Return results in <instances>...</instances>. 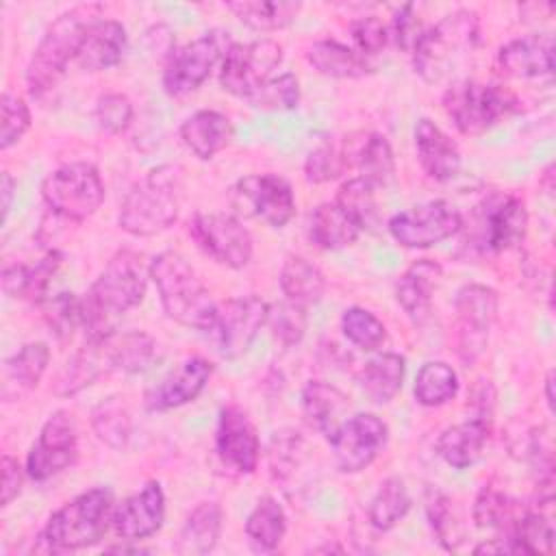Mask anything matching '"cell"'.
<instances>
[{"label":"cell","instance_id":"1","mask_svg":"<svg viewBox=\"0 0 556 556\" xmlns=\"http://www.w3.org/2000/svg\"><path fill=\"white\" fill-rule=\"evenodd\" d=\"M154 339L139 330H109L89 337L72 361H67L56 380V393L74 395L109 371H141L154 358Z\"/></svg>","mask_w":556,"mask_h":556},{"label":"cell","instance_id":"2","mask_svg":"<svg viewBox=\"0 0 556 556\" xmlns=\"http://www.w3.org/2000/svg\"><path fill=\"white\" fill-rule=\"evenodd\" d=\"M150 278V267H146L143 256L135 250H119L83 300V328L89 337L109 332V317L122 315L143 300L146 285Z\"/></svg>","mask_w":556,"mask_h":556},{"label":"cell","instance_id":"3","mask_svg":"<svg viewBox=\"0 0 556 556\" xmlns=\"http://www.w3.org/2000/svg\"><path fill=\"white\" fill-rule=\"evenodd\" d=\"M150 278L169 319L195 330L213 326L217 304L182 254L174 250L156 254L150 261Z\"/></svg>","mask_w":556,"mask_h":556},{"label":"cell","instance_id":"4","mask_svg":"<svg viewBox=\"0 0 556 556\" xmlns=\"http://www.w3.org/2000/svg\"><path fill=\"white\" fill-rule=\"evenodd\" d=\"M180 169L159 165L146 174L124 198L119 228L135 237H152L167 230L178 217Z\"/></svg>","mask_w":556,"mask_h":556},{"label":"cell","instance_id":"5","mask_svg":"<svg viewBox=\"0 0 556 556\" xmlns=\"http://www.w3.org/2000/svg\"><path fill=\"white\" fill-rule=\"evenodd\" d=\"M480 37L478 15L473 11H454L424 30L413 48L415 72L437 83L445 78L476 46Z\"/></svg>","mask_w":556,"mask_h":556},{"label":"cell","instance_id":"6","mask_svg":"<svg viewBox=\"0 0 556 556\" xmlns=\"http://www.w3.org/2000/svg\"><path fill=\"white\" fill-rule=\"evenodd\" d=\"M89 13L91 7H78L59 15L50 24L26 67V85L30 96L41 98L63 78L67 63L78 56L85 33L93 22L89 20Z\"/></svg>","mask_w":556,"mask_h":556},{"label":"cell","instance_id":"7","mask_svg":"<svg viewBox=\"0 0 556 556\" xmlns=\"http://www.w3.org/2000/svg\"><path fill=\"white\" fill-rule=\"evenodd\" d=\"M111 517L113 493L104 486L89 489L52 513L41 539L52 552L80 549L102 539Z\"/></svg>","mask_w":556,"mask_h":556},{"label":"cell","instance_id":"8","mask_svg":"<svg viewBox=\"0 0 556 556\" xmlns=\"http://www.w3.org/2000/svg\"><path fill=\"white\" fill-rule=\"evenodd\" d=\"M41 198L56 215L83 222L100 208L104 182L91 163H67L46 176Z\"/></svg>","mask_w":556,"mask_h":556},{"label":"cell","instance_id":"9","mask_svg":"<svg viewBox=\"0 0 556 556\" xmlns=\"http://www.w3.org/2000/svg\"><path fill=\"white\" fill-rule=\"evenodd\" d=\"M443 106L463 135H480L515 109V98L480 80H458L447 87Z\"/></svg>","mask_w":556,"mask_h":556},{"label":"cell","instance_id":"10","mask_svg":"<svg viewBox=\"0 0 556 556\" xmlns=\"http://www.w3.org/2000/svg\"><path fill=\"white\" fill-rule=\"evenodd\" d=\"M235 41L226 30H208L191 43L176 50L163 72V87L169 96H185L195 91L224 61Z\"/></svg>","mask_w":556,"mask_h":556},{"label":"cell","instance_id":"11","mask_svg":"<svg viewBox=\"0 0 556 556\" xmlns=\"http://www.w3.org/2000/svg\"><path fill=\"white\" fill-rule=\"evenodd\" d=\"M280 61L282 46L274 39L232 43L222 61L219 85L224 91L248 100L261 85L269 80Z\"/></svg>","mask_w":556,"mask_h":556},{"label":"cell","instance_id":"12","mask_svg":"<svg viewBox=\"0 0 556 556\" xmlns=\"http://www.w3.org/2000/svg\"><path fill=\"white\" fill-rule=\"evenodd\" d=\"M232 206L248 217L282 228L295 213L291 185L278 174H250L230 189Z\"/></svg>","mask_w":556,"mask_h":556},{"label":"cell","instance_id":"13","mask_svg":"<svg viewBox=\"0 0 556 556\" xmlns=\"http://www.w3.org/2000/svg\"><path fill=\"white\" fill-rule=\"evenodd\" d=\"M463 228L460 213L443 202L432 200L402 211L389 219L391 237L404 248L437 245Z\"/></svg>","mask_w":556,"mask_h":556},{"label":"cell","instance_id":"14","mask_svg":"<svg viewBox=\"0 0 556 556\" xmlns=\"http://www.w3.org/2000/svg\"><path fill=\"white\" fill-rule=\"evenodd\" d=\"M387 434V424L374 413H356L341 421L328 437L337 469L343 473H356L369 467L382 452Z\"/></svg>","mask_w":556,"mask_h":556},{"label":"cell","instance_id":"15","mask_svg":"<svg viewBox=\"0 0 556 556\" xmlns=\"http://www.w3.org/2000/svg\"><path fill=\"white\" fill-rule=\"evenodd\" d=\"M269 306L258 295L230 298L217 304L215 321L208 328L215 350L224 358H235L248 350L261 326L267 321Z\"/></svg>","mask_w":556,"mask_h":556},{"label":"cell","instance_id":"16","mask_svg":"<svg viewBox=\"0 0 556 556\" xmlns=\"http://www.w3.org/2000/svg\"><path fill=\"white\" fill-rule=\"evenodd\" d=\"M189 232L211 258L226 267L241 269L252 258V237L230 213H198Z\"/></svg>","mask_w":556,"mask_h":556},{"label":"cell","instance_id":"17","mask_svg":"<svg viewBox=\"0 0 556 556\" xmlns=\"http://www.w3.org/2000/svg\"><path fill=\"white\" fill-rule=\"evenodd\" d=\"M528 228V211L513 193H493L476 213V239L484 252H504L521 243Z\"/></svg>","mask_w":556,"mask_h":556},{"label":"cell","instance_id":"18","mask_svg":"<svg viewBox=\"0 0 556 556\" xmlns=\"http://www.w3.org/2000/svg\"><path fill=\"white\" fill-rule=\"evenodd\" d=\"M458 354L471 363L476 361L489 337V328L497 315V293L486 285H465L454 300Z\"/></svg>","mask_w":556,"mask_h":556},{"label":"cell","instance_id":"19","mask_svg":"<svg viewBox=\"0 0 556 556\" xmlns=\"http://www.w3.org/2000/svg\"><path fill=\"white\" fill-rule=\"evenodd\" d=\"M76 421L67 410H56L43 424L37 443L26 458V471L33 480L43 482L67 469L78 454Z\"/></svg>","mask_w":556,"mask_h":556},{"label":"cell","instance_id":"20","mask_svg":"<svg viewBox=\"0 0 556 556\" xmlns=\"http://www.w3.org/2000/svg\"><path fill=\"white\" fill-rule=\"evenodd\" d=\"M215 452L219 460L237 473H252L256 469L261 445L256 430L243 408H222L215 432Z\"/></svg>","mask_w":556,"mask_h":556},{"label":"cell","instance_id":"21","mask_svg":"<svg viewBox=\"0 0 556 556\" xmlns=\"http://www.w3.org/2000/svg\"><path fill=\"white\" fill-rule=\"evenodd\" d=\"M165 495L159 482H148L139 493L126 497L111 517L113 530L126 541H137L154 534L163 526Z\"/></svg>","mask_w":556,"mask_h":556},{"label":"cell","instance_id":"22","mask_svg":"<svg viewBox=\"0 0 556 556\" xmlns=\"http://www.w3.org/2000/svg\"><path fill=\"white\" fill-rule=\"evenodd\" d=\"M497 65L513 78H536L554 70V37L549 33H530L504 43L497 52Z\"/></svg>","mask_w":556,"mask_h":556},{"label":"cell","instance_id":"23","mask_svg":"<svg viewBox=\"0 0 556 556\" xmlns=\"http://www.w3.org/2000/svg\"><path fill=\"white\" fill-rule=\"evenodd\" d=\"M211 374L213 367L208 361L200 356L187 358L176 371L167 374L146 393L148 410H169L195 400L206 387Z\"/></svg>","mask_w":556,"mask_h":556},{"label":"cell","instance_id":"24","mask_svg":"<svg viewBox=\"0 0 556 556\" xmlns=\"http://www.w3.org/2000/svg\"><path fill=\"white\" fill-rule=\"evenodd\" d=\"M415 150L424 172L434 180H450L460 169L458 146L428 117L415 124Z\"/></svg>","mask_w":556,"mask_h":556},{"label":"cell","instance_id":"25","mask_svg":"<svg viewBox=\"0 0 556 556\" xmlns=\"http://www.w3.org/2000/svg\"><path fill=\"white\" fill-rule=\"evenodd\" d=\"M126 28L117 20H93L78 50V65L87 72L115 67L126 52Z\"/></svg>","mask_w":556,"mask_h":556},{"label":"cell","instance_id":"26","mask_svg":"<svg viewBox=\"0 0 556 556\" xmlns=\"http://www.w3.org/2000/svg\"><path fill=\"white\" fill-rule=\"evenodd\" d=\"M489 434H491L489 419L473 417L443 430L437 441V452L450 467L467 469L482 456Z\"/></svg>","mask_w":556,"mask_h":556},{"label":"cell","instance_id":"27","mask_svg":"<svg viewBox=\"0 0 556 556\" xmlns=\"http://www.w3.org/2000/svg\"><path fill=\"white\" fill-rule=\"evenodd\" d=\"M441 278V265L428 258L413 263L395 282V300L404 313L421 324L432 308V291Z\"/></svg>","mask_w":556,"mask_h":556},{"label":"cell","instance_id":"28","mask_svg":"<svg viewBox=\"0 0 556 556\" xmlns=\"http://www.w3.org/2000/svg\"><path fill=\"white\" fill-rule=\"evenodd\" d=\"M180 139L198 159L208 161L230 143L232 124L224 113L202 109L182 122Z\"/></svg>","mask_w":556,"mask_h":556},{"label":"cell","instance_id":"29","mask_svg":"<svg viewBox=\"0 0 556 556\" xmlns=\"http://www.w3.org/2000/svg\"><path fill=\"white\" fill-rule=\"evenodd\" d=\"M363 226L337 202L319 204L308 224L311 241L324 250H339L354 243L361 235Z\"/></svg>","mask_w":556,"mask_h":556},{"label":"cell","instance_id":"30","mask_svg":"<svg viewBox=\"0 0 556 556\" xmlns=\"http://www.w3.org/2000/svg\"><path fill=\"white\" fill-rule=\"evenodd\" d=\"M59 252H48L39 263L35 265H7L2 269V289L11 298H24V300H41L48 291V285L52 276L56 274L61 265Z\"/></svg>","mask_w":556,"mask_h":556},{"label":"cell","instance_id":"31","mask_svg":"<svg viewBox=\"0 0 556 556\" xmlns=\"http://www.w3.org/2000/svg\"><path fill=\"white\" fill-rule=\"evenodd\" d=\"M306 61L324 76L332 78H363L371 72L365 56L354 52L352 48L334 41V39H321L315 41L306 50Z\"/></svg>","mask_w":556,"mask_h":556},{"label":"cell","instance_id":"32","mask_svg":"<svg viewBox=\"0 0 556 556\" xmlns=\"http://www.w3.org/2000/svg\"><path fill=\"white\" fill-rule=\"evenodd\" d=\"M280 289L289 302L308 306L321 300L326 291V278L311 261L304 256L289 254L280 267Z\"/></svg>","mask_w":556,"mask_h":556},{"label":"cell","instance_id":"33","mask_svg":"<svg viewBox=\"0 0 556 556\" xmlns=\"http://www.w3.org/2000/svg\"><path fill=\"white\" fill-rule=\"evenodd\" d=\"M404 369L406 365L400 354L384 352L369 358L363 365L358 374V382L374 402L382 404V402H389L400 391L404 380Z\"/></svg>","mask_w":556,"mask_h":556},{"label":"cell","instance_id":"34","mask_svg":"<svg viewBox=\"0 0 556 556\" xmlns=\"http://www.w3.org/2000/svg\"><path fill=\"white\" fill-rule=\"evenodd\" d=\"M345 395L337 387L326 384L321 380H311L302 391L304 415L326 437H330L341 424L339 415L345 408Z\"/></svg>","mask_w":556,"mask_h":556},{"label":"cell","instance_id":"35","mask_svg":"<svg viewBox=\"0 0 556 556\" xmlns=\"http://www.w3.org/2000/svg\"><path fill=\"white\" fill-rule=\"evenodd\" d=\"M226 9L256 30H280L295 20L302 4L293 0H239L228 2Z\"/></svg>","mask_w":556,"mask_h":556},{"label":"cell","instance_id":"36","mask_svg":"<svg viewBox=\"0 0 556 556\" xmlns=\"http://www.w3.org/2000/svg\"><path fill=\"white\" fill-rule=\"evenodd\" d=\"M222 532V508L215 502L198 504L182 530H180V552L187 554H206L215 547Z\"/></svg>","mask_w":556,"mask_h":556},{"label":"cell","instance_id":"37","mask_svg":"<svg viewBox=\"0 0 556 556\" xmlns=\"http://www.w3.org/2000/svg\"><path fill=\"white\" fill-rule=\"evenodd\" d=\"M287 530V515L278 500L261 497L245 519V534L256 549H276Z\"/></svg>","mask_w":556,"mask_h":556},{"label":"cell","instance_id":"38","mask_svg":"<svg viewBox=\"0 0 556 556\" xmlns=\"http://www.w3.org/2000/svg\"><path fill=\"white\" fill-rule=\"evenodd\" d=\"M508 539L517 554H552L554 547V526L552 515L539 510H526L517 515L508 528Z\"/></svg>","mask_w":556,"mask_h":556},{"label":"cell","instance_id":"39","mask_svg":"<svg viewBox=\"0 0 556 556\" xmlns=\"http://www.w3.org/2000/svg\"><path fill=\"white\" fill-rule=\"evenodd\" d=\"M410 508V495L402 478H387L380 482L376 495L369 502V523L376 530H391Z\"/></svg>","mask_w":556,"mask_h":556},{"label":"cell","instance_id":"40","mask_svg":"<svg viewBox=\"0 0 556 556\" xmlns=\"http://www.w3.org/2000/svg\"><path fill=\"white\" fill-rule=\"evenodd\" d=\"M50 361V350L46 343L35 341L22 345L13 356L4 361L7 384H13L17 391H28L37 387Z\"/></svg>","mask_w":556,"mask_h":556},{"label":"cell","instance_id":"41","mask_svg":"<svg viewBox=\"0 0 556 556\" xmlns=\"http://www.w3.org/2000/svg\"><path fill=\"white\" fill-rule=\"evenodd\" d=\"M415 400L424 406H441L458 391L456 371L443 361L424 363L415 378Z\"/></svg>","mask_w":556,"mask_h":556},{"label":"cell","instance_id":"42","mask_svg":"<svg viewBox=\"0 0 556 556\" xmlns=\"http://www.w3.org/2000/svg\"><path fill=\"white\" fill-rule=\"evenodd\" d=\"M356 165L361 169V178L369 185H387L395 174V159L387 137L376 132L367 135L356 152Z\"/></svg>","mask_w":556,"mask_h":556},{"label":"cell","instance_id":"43","mask_svg":"<svg viewBox=\"0 0 556 556\" xmlns=\"http://www.w3.org/2000/svg\"><path fill=\"white\" fill-rule=\"evenodd\" d=\"M341 330L354 345L363 350H376L387 337L384 324L374 313L361 306H352L343 311Z\"/></svg>","mask_w":556,"mask_h":556},{"label":"cell","instance_id":"44","mask_svg":"<svg viewBox=\"0 0 556 556\" xmlns=\"http://www.w3.org/2000/svg\"><path fill=\"white\" fill-rule=\"evenodd\" d=\"M345 165H348L345 150L337 141L324 139L308 152L304 163V174L308 182H326L343 174Z\"/></svg>","mask_w":556,"mask_h":556},{"label":"cell","instance_id":"45","mask_svg":"<svg viewBox=\"0 0 556 556\" xmlns=\"http://www.w3.org/2000/svg\"><path fill=\"white\" fill-rule=\"evenodd\" d=\"M93 428L100 441L119 450L130 437V417L126 408L115 397H111L93 410Z\"/></svg>","mask_w":556,"mask_h":556},{"label":"cell","instance_id":"46","mask_svg":"<svg viewBox=\"0 0 556 556\" xmlns=\"http://www.w3.org/2000/svg\"><path fill=\"white\" fill-rule=\"evenodd\" d=\"M267 324L271 326L274 339L282 343L285 348H291L300 343L306 330V306H300L295 302H280L267 313Z\"/></svg>","mask_w":556,"mask_h":556},{"label":"cell","instance_id":"47","mask_svg":"<svg viewBox=\"0 0 556 556\" xmlns=\"http://www.w3.org/2000/svg\"><path fill=\"white\" fill-rule=\"evenodd\" d=\"M517 519L515 504L502 493L491 486H484L473 504V521L480 528H504L513 526Z\"/></svg>","mask_w":556,"mask_h":556},{"label":"cell","instance_id":"48","mask_svg":"<svg viewBox=\"0 0 556 556\" xmlns=\"http://www.w3.org/2000/svg\"><path fill=\"white\" fill-rule=\"evenodd\" d=\"M426 513H428L434 534L439 536V543L445 549H456L463 539L458 536V530H456V519H454L450 497L445 493H441L439 489H428Z\"/></svg>","mask_w":556,"mask_h":556},{"label":"cell","instance_id":"49","mask_svg":"<svg viewBox=\"0 0 556 556\" xmlns=\"http://www.w3.org/2000/svg\"><path fill=\"white\" fill-rule=\"evenodd\" d=\"M300 100V83L293 74H280L278 78H269L261 85L250 98V106L254 109H293Z\"/></svg>","mask_w":556,"mask_h":556},{"label":"cell","instance_id":"50","mask_svg":"<svg viewBox=\"0 0 556 556\" xmlns=\"http://www.w3.org/2000/svg\"><path fill=\"white\" fill-rule=\"evenodd\" d=\"M334 202L343 206L363 228H367L374 222V215H376L374 185H369L361 176L343 182Z\"/></svg>","mask_w":556,"mask_h":556},{"label":"cell","instance_id":"51","mask_svg":"<svg viewBox=\"0 0 556 556\" xmlns=\"http://www.w3.org/2000/svg\"><path fill=\"white\" fill-rule=\"evenodd\" d=\"M43 315L56 337H70L76 328H83V300L74 293H59L46 302Z\"/></svg>","mask_w":556,"mask_h":556},{"label":"cell","instance_id":"52","mask_svg":"<svg viewBox=\"0 0 556 556\" xmlns=\"http://www.w3.org/2000/svg\"><path fill=\"white\" fill-rule=\"evenodd\" d=\"M96 124L109 135H119L132 119V102L124 93H104L96 104Z\"/></svg>","mask_w":556,"mask_h":556},{"label":"cell","instance_id":"53","mask_svg":"<svg viewBox=\"0 0 556 556\" xmlns=\"http://www.w3.org/2000/svg\"><path fill=\"white\" fill-rule=\"evenodd\" d=\"M2 132H0V148L7 150L13 143H17L24 132L30 126V111L26 106V102L13 93H4L2 102Z\"/></svg>","mask_w":556,"mask_h":556},{"label":"cell","instance_id":"54","mask_svg":"<svg viewBox=\"0 0 556 556\" xmlns=\"http://www.w3.org/2000/svg\"><path fill=\"white\" fill-rule=\"evenodd\" d=\"M350 35L354 46L358 48V54H378L389 39V30L387 26L376 17V15H365L352 22L350 26Z\"/></svg>","mask_w":556,"mask_h":556},{"label":"cell","instance_id":"55","mask_svg":"<svg viewBox=\"0 0 556 556\" xmlns=\"http://www.w3.org/2000/svg\"><path fill=\"white\" fill-rule=\"evenodd\" d=\"M424 30L417 28V17H415V7L413 4H404L395 11V17H393V26H391V33L395 43L400 48H406V50H413L419 35Z\"/></svg>","mask_w":556,"mask_h":556},{"label":"cell","instance_id":"56","mask_svg":"<svg viewBox=\"0 0 556 556\" xmlns=\"http://www.w3.org/2000/svg\"><path fill=\"white\" fill-rule=\"evenodd\" d=\"M22 489V469L17 460L9 454L2 456V506H7L13 497H17Z\"/></svg>","mask_w":556,"mask_h":556},{"label":"cell","instance_id":"57","mask_svg":"<svg viewBox=\"0 0 556 556\" xmlns=\"http://www.w3.org/2000/svg\"><path fill=\"white\" fill-rule=\"evenodd\" d=\"M13 195H15V180L11 178L9 172H2V178H0V198H2V222L7 219L9 211H11V202H13Z\"/></svg>","mask_w":556,"mask_h":556},{"label":"cell","instance_id":"58","mask_svg":"<svg viewBox=\"0 0 556 556\" xmlns=\"http://www.w3.org/2000/svg\"><path fill=\"white\" fill-rule=\"evenodd\" d=\"M554 371L549 369L547 376H545V402H547V408L554 410Z\"/></svg>","mask_w":556,"mask_h":556}]
</instances>
